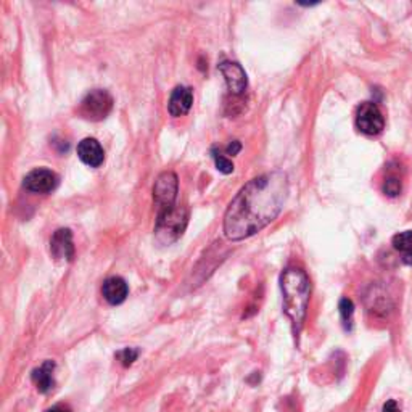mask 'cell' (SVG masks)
Masks as SVG:
<instances>
[{
    "instance_id": "6da1fadb",
    "label": "cell",
    "mask_w": 412,
    "mask_h": 412,
    "mask_svg": "<svg viewBox=\"0 0 412 412\" xmlns=\"http://www.w3.org/2000/svg\"><path fill=\"white\" fill-rule=\"evenodd\" d=\"M288 195V179L282 171H273L251 179L236 195L224 214V233L240 242L261 232L279 216Z\"/></svg>"
},
{
    "instance_id": "7a4b0ae2",
    "label": "cell",
    "mask_w": 412,
    "mask_h": 412,
    "mask_svg": "<svg viewBox=\"0 0 412 412\" xmlns=\"http://www.w3.org/2000/svg\"><path fill=\"white\" fill-rule=\"evenodd\" d=\"M280 288L284 295V310L290 319L293 335L298 337L303 329L311 297V284L305 270L288 268L280 275Z\"/></svg>"
},
{
    "instance_id": "3957f363",
    "label": "cell",
    "mask_w": 412,
    "mask_h": 412,
    "mask_svg": "<svg viewBox=\"0 0 412 412\" xmlns=\"http://www.w3.org/2000/svg\"><path fill=\"white\" fill-rule=\"evenodd\" d=\"M187 210L184 206H171L158 211L155 238L159 245H171L182 237L187 227Z\"/></svg>"
},
{
    "instance_id": "277c9868",
    "label": "cell",
    "mask_w": 412,
    "mask_h": 412,
    "mask_svg": "<svg viewBox=\"0 0 412 412\" xmlns=\"http://www.w3.org/2000/svg\"><path fill=\"white\" fill-rule=\"evenodd\" d=\"M113 97L103 89L90 90L79 107V115L89 121H102L112 113Z\"/></svg>"
},
{
    "instance_id": "5b68a950",
    "label": "cell",
    "mask_w": 412,
    "mask_h": 412,
    "mask_svg": "<svg viewBox=\"0 0 412 412\" xmlns=\"http://www.w3.org/2000/svg\"><path fill=\"white\" fill-rule=\"evenodd\" d=\"M177 192H179V181H177V176L174 173H171V171H166V173L159 174L155 181V186H153V200H155L158 211L174 206Z\"/></svg>"
},
{
    "instance_id": "8992f818",
    "label": "cell",
    "mask_w": 412,
    "mask_h": 412,
    "mask_svg": "<svg viewBox=\"0 0 412 412\" xmlns=\"http://www.w3.org/2000/svg\"><path fill=\"white\" fill-rule=\"evenodd\" d=\"M356 127L366 135H377L384 131V115L374 102L361 103L356 113Z\"/></svg>"
},
{
    "instance_id": "52a82bcc",
    "label": "cell",
    "mask_w": 412,
    "mask_h": 412,
    "mask_svg": "<svg viewBox=\"0 0 412 412\" xmlns=\"http://www.w3.org/2000/svg\"><path fill=\"white\" fill-rule=\"evenodd\" d=\"M58 176L51 169L39 168L24 177L23 187L33 194H51L58 187Z\"/></svg>"
},
{
    "instance_id": "ba28073f",
    "label": "cell",
    "mask_w": 412,
    "mask_h": 412,
    "mask_svg": "<svg viewBox=\"0 0 412 412\" xmlns=\"http://www.w3.org/2000/svg\"><path fill=\"white\" fill-rule=\"evenodd\" d=\"M219 71L221 75L224 76V81L229 88L231 94L233 95H242L245 90H247L248 85V79H247V73L242 66L236 61H223L219 63Z\"/></svg>"
},
{
    "instance_id": "9c48e42d",
    "label": "cell",
    "mask_w": 412,
    "mask_h": 412,
    "mask_svg": "<svg viewBox=\"0 0 412 412\" xmlns=\"http://www.w3.org/2000/svg\"><path fill=\"white\" fill-rule=\"evenodd\" d=\"M51 253L57 261L71 263L75 258V245L70 229H58L51 238Z\"/></svg>"
},
{
    "instance_id": "30bf717a",
    "label": "cell",
    "mask_w": 412,
    "mask_h": 412,
    "mask_svg": "<svg viewBox=\"0 0 412 412\" xmlns=\"http://www.w3.org/2000/svg\"><path fill=\"white\" fill-rule=\"evenodd\" d=\"M194 105V92L186 85H179L173 90L168 102V112L174 118L187 115Z\"/></svg>"
},
{
    "instance_id": "8fae6325",
    "label": "cell",
    "mask_w": 412,
    "mask_h": 412,
    "mask_svg": "<svg viewBox=\"0 0 412 412\" xmlns=\"http://www.w3.org/2000/svg\"><path fill=\"white\" fill-rule=\"evenodd\" d=\"M78 157L84 164L90 166V168H98L105 162V152H103L102 145L98 144L97 139L88 137L79 142L78 145Z\"/></svg>"
},
{
    "instance_id": "7c38bea8",
    "label": "cell",
    "mask_w": 412,
    "mask_h": 412,
    "mask_svg": "<svg viewBox=\"0 0 412 412\" xmlns=\"http://www.w3.org/2000/svg\"><path fill=\"white\" fill-rule=\"evenodd\" d=\"M55 367L57 366H55L53 361H46L42 362L38 369H34L33 374H31V379H33L36 389H38V391L42 393V395H46V393L53 390Z\"/></svg>"
},
{
    "instance_id": "4fadbf2b",
    "label": "cell",
    "mask_w": 412,
    "mask_h": 412,
    "mask_svg": "<svg viewBox=\"0 0 412 412\" xmlns=\"http://www.w3.org/2000/svg\"><path fill=\"white\" fill-rule=\"evenodd\" d=\"M102 293L103 298H105L110 305H121L122 301L127 298L129 293V287L126 284V280L122 278H110L105 282H103L102 287Z\"/></svg>"
},
{
    "instance_id": "5bb4252c",
    "label": "cell",
    "mask_w": 412,
    "mask_h": 412,
    "mask_svg": "<svg viewBox=\"0 0 412 412\" xmlns=\"http://www.w3.org/2000/svg\"><path fill=\"white\" fill-rule=\"evenodd\" d=\"M369 311L374 312V315H389L393 307V301L389 293H386L384 288H372V293L366 298Z\"/></svg>"
},
{
    "instance_id": "9a60e30c",
    "label": "cell",
    "mask_w": 412,
    "mask_h": 412,
    "mask_svg": "<svg viewBox=\"0 0 412 412\" xmlns=\"http://www.w3.org/2000/svg\"><path fill=\"white\" fill-rule=\"evenodd\" d=\"M393 248L401 255L403 263L412 266V231L399 232L391 240Z\"/></svg>"
},
{
    "instance_id": "2e32d148",
    "label": "cell",
    "mask_w": 412,
    "mask_h": 412,
    "mask_svg": "<svg viewBox=\"0 0 412 412\" xmlns=\"http://www.w3.org/2000/svg\"><path fill=\"white\" fill-rule=\"evenodd\" d=\"M338 311L342 316V324L345 330L353 329V316H354V305L349 298H342L340 305H338Z\"/></svg>"
},
{
    "instance_id": "e0dca14e",
    "label": "cell",
    "mask_w": 412,
    "mask_h": 412,
    "mask_svg": "<svg viewBox=\"0 0 412 412\" xmlns=\"http://www.w3.org/2000/svg\"><path fill=\"white\" fill-rule=\"evenodd\" d=\"M401 189H403L401 176L396 174V173H390L389 176L385 177L382 190L386 196H390V199H395V196L401 194Z\"/></svg>"
},
{
    "instance_id": "ac0fdd59",
    "label": "cell",
    "mask_w": 412,
    "mask_h": 412,
    "mask_svg": "<svg viewBox=\"0 0 412 412\" xmlns=\"http://www.w3.org/2000/svg\"><path fill=\"white\" fill-rule=\"evenodd\" d=\"M213 153V158H214V163H216V168L219 173H223V174H231L232 171H233V163L231 162L229 158H226L224 155H221V153L218 150H211Z\"/></svg>"
},
{
    "instance_id": "d6986e66",
    "label": "cell",
    "mask_w": 412,
    "mask_h": 412,
    "mask_svg": "<svg viewBox=\"0 0 412 412\" xmlns=\"http://www.w3.org/2000/svg\"><path fill=\"white\" fill-rule=\"evenodd\" d=\"M116 358H118V359L121 361L122 366L129 367V366H132L134 361L139 358V349H135V348H125V349H122V352H120L118 354H116Z\"/></svg>"
},
{
    "instance_id": "ffe728a7",
    "label": "cell",
    "mask_w": 412,
    "mask_h": 412,
    "mask_svg": "<svg viewBox=\"0 0 412 412\" xmlns=\"http://www.w3.org/2000/svg\"><path fill=\"white\" fill-rule=\"evenodd\" d=\"M240 150H242V144H240L238 140H233V142L227 145V149H226L227 155H232V157H236Z\"/></svg>"
},
{
    "instance_id": "44dd1931",
    "label": "cell",
    "mask_w": 412,
    "mask_h": 412,
    "mask_svg": "<svg viewBox=\"0 0 412 412\" xmlns=\"http://www.w3.org/2000/svg\"><path fill=\"white\" fill-rule=\"evenodd\" d=\"M382 412H401V409H399V406L395 399H389V401L384 404Z\"/></svg>"
},
{
    "instance_id": "7402d4cb",
    "label": "cell",
    "mask_w": 412,
    "mask_h": 412,
    "mask_svg": "<svg viewBox=\"0 0 412 412\" xmlns=\"http://www.w3.org/2000/svg\"><path fill=\"white\" fill-rule=\"evenodd\" d=\"M47 412H71V409L68 408V406H63V404H57V406H53V408L48 409Z\"/></svg>"
}]
</instances>
